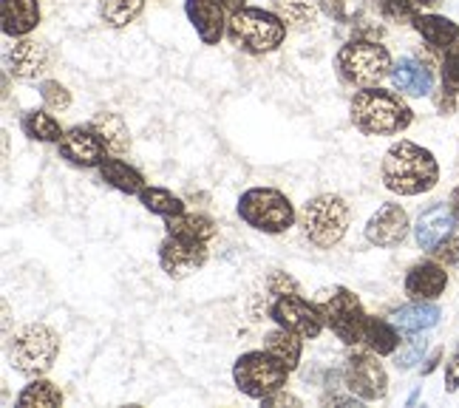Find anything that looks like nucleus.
I'll use <instances>...</instances> for the list:
<instances>
[{
  "mask_svg": "<svg viewBox=\"0 0 459 408\" xmlns=\"http://www.w3.org/2000/svg\"><path fill=\"white\" fill-rule=\"evenodd\" d=\"M380 176L385 190H392L394 196H422V193L437 187L439 165L429 148H422L409 139H400L385 151Z\"/></svg>",
  "mask_w": 459,
  "mask_h": 408,
  "instance_id": "obj_1",
  "label": "nucleus"
},
{
  "mask_svg": "<svg viewBox=\"0 0 459 408\" xmlns=\"http://www.w3.org/2000/svg\"><path fill=\"white\" fill-rule=\"evenodd\" d=\"M351 126L366 136H397L414 122V111L400 91H385L380 85L360 88L349 105Z\"/></svg>",
  "mask_w": 459,
  "mask_h": 408,
  "instance_id": "obj_2",
  "label": "nucleus"
},
{
  "mask_svg": "<svg viewBox=\"0 0 459 408\" xmlns=\"http://www.w3.org/2000/svg\"><path fill=\"white\" fill-rule=\"evenodd\" d=\"M287 23L281 21V14L273 9L244 6L241 12L230 14L227 21V40L233 43L244 55H273L275 48L284 46L287 40Z\"/></svg>",
  "mask_w": 459,
  "mask_h": 408,
  "instance_id": "obj_3",
  "label": "nucleus"
},
{
  "mask_svg": "<svg viewBox=\"0 0 459 408\" xmlns=\"http://www.w3.org/2000/svg\"><path fill=\"white\" fill-rule=\"evenodd\" d=\"M60 354V334L46 324H23L9 338V360L17 375L46 378Z\"/></svg>",
  "mask_w": 459,
  "mask_h": 408,
  "instance_id": "obj_4",
  "label": "nucleus"
},
{
  "mask_svg": "<svg viewBox=\"0 0 459 408\" xmlns=\"http://www.w3.org/2000/svg\"><path fill=\"white\" fill-rule=\"evenodd\" d=\"M298 221H301V230L309 244H315L317 250H332V247H338L349 233L351 210L338 193H321V196L309 199L301 207Z\"/></svg>",
  "mask_w": 459,
  "mask_h": 408,
  "instance_id": "obj_5",
  "label": "nucleus"
},
{
  "mask_svg": "<svg viewBox=\"0 0 459 408\" xmlns=\"http://www.w3.org/2000/svg\"><path fill=\"white\" fill-rule=\"evenodd\" d=\"M238 216L258 233L281 236L295 224L298 213L287 193H281L278 187H250L238 199Z\"/></svg>",
  "mask_w": 459,
  "mask_h": 408,
  "instance_id": "obj_6",
  "label": "nucleus"
},
{
  "mask_svg": "<svg viewBox=\"0 0 459 408\" xmlns=\"http://www.w3.org/2000/svg\"><path fill=\"white\" fill-rule=\"evenodd\" d=\"M334 65H338V74L343 77V82L355 88H372V85H380L385 77H392L394 63H392V55H388V48L380 46L377 40L355 38L351 43L341 46Z\"/></svg>",
  "mask_w": 459,
  "mask_h": 408,
  "instance_id": "obj_7",
  "label": "nucleus"
},
{
  "mask_svg": "<svg viewBox=\"0 0 459 408\" xmlns=\"http://www.w3.org/2000/svg\"><path fill=\"white\" fill-rule=\"evenodd\" d=\"M290 369L281 363L275 354L267 349H255V352H244L241 358L233 363V383L241 395L253 397V400H267L270 395L287 388Z\"/></svg>",
  "mask_w": 459,
  "mask_h": 408,
  "instance_id": "obj_8",
  "label": "nucleus"
},
{
  "mask_svg": "<svg viewBox=\"0 0 459 408\" xmlns=\"http://www.w3.org/2000/svg\"><path fill=\"white\" fill-rule=\"evenodd\" d=\"M317 307H321L326 326L334 332V338L341 343L346 346L363 343V329H366L368 315L355 292L346 287H334Z\"/></svg>",
  "mask_w": 459,
  "mask_h": 408,
  "instance_id": "obj_9",
  "label": "nucleus"
},
{
  "mask_svg": "<svg viewBox=\"0 0 459 408\" xmlns=\"http://www.w3.org/2000/svg\"><path fill=\"white\" fill-rule=\"evenodd\" d=\"M343 383L355 397L363 403H377L388 395V371L380 363V354L372 349H351L346 354L343 366Z\"/></svg>",
  "mask_w": 459,
  "mask_h": 408,
  "instance_id": "obj_10",
  "label": "nucleus"
},
{
  "mask_svg": "<svg viewBox=\"0 0 459 408\" xmlns=\"http://www.w3.org/2000/svg\"><path fill=\"white\" fill-rule=\"evenodd\" d=\"M270 317L275 321V326H284V329H290L295 334H301L304 341L321 338V332L326 329L321 307L309 304L307 298H301V292L278 295L275 304L270 307Z\"/></svg>",
  "mask_w": 459,
  "mask_h": 408,
  "instance_id": "obj_11",
  "label": "nucleus"
},
{
  "mask_svg": "<svg viewBox=\"0 0 459 408\" xmlns=\"http://www.w3.org/2000/svg\"><path fill=\"white\" fill-rule=\"evenodd\" d=\"M207 256H210L207 244H202V241L168 236L162 244H159V267H162L165 275H170L173 281L187 278L190 273L202 270L207 264Z\"/></svg>",
  "mask_w": 459,
  "mask_h": 408,
  "instance_id": "obj_12",
  "label": "nucleus"
},
{
  "mask_svg": "<svg viewBox=\"0 0 459 408\" xmlns=\"http://www.w3.org/2000/svg\"><path fill=\"white\" fill-rule=\"evenodd\" d=\"M409 213H405L403 204L385 202L377 207V213L366 224V241L380 247V250H392V247H400L405 239H409Z\"/></svg>",
  "mask_w": 459,
  "mask_h": 408,
  "instance_id": "obj_13",
  "label": "nucleus"
},
{
  "mask_svg": "<svg viewBox=\"0 0 459 408\" xmlns=\"http://www.w3.org/2000/svg\"><path fill=\"white\" fill-rule=\"evenodd\" d=\"M60 145V156L65 162H72L77 168H100L105 156H111L108 148L102 145V139L97 136V131L91 126H74L63 134Z\"/></svg>",
  "mask_w": 459,
  "mask_h": 408,
  "instance_id": "obj_14",
  "label": "nucleus"
},
{
  "mask_svg": "<svg viewBox=\"0 0 459 408\" xmlns=\"http://www.w3.org/2000/svg\"><path fill=\"white\" fill-rule=\"evenodd\" d=\"M456 213L451 204L446 202H437L431 204L429 210L420 213V219L414 224V239H417V247L422 253H434L439 244H443L448 236H454V227H456Z\"/></svg>",
  "mask_w": 459,
  "mask_h": 408,
  "instance_id": "obj_15",
  "label": "nucleus"
},
{
  "mask_svg": "<svg viewBox=\"0 0 459 408\" xmlns=\"http://www.w3.org/2000/svg\"><path fill=\"white\" fill-rule=\"evenodd\" d=\"M48 68H51L48 43L34 40V38H21L9 48V74L17 80H23V82L40 80Z\"/></svg>",
  "mask_w": 459,
  "mask_h": 408,
  "instance_id": "obj_16",
  "label": "nucleus"
},
{
  "mask_svg": "<svg viewBox=\"0 0 459 408\" xmlns=\"http://www.w3.org/2000/svg\"><path fill=\"white\" fill-rule=\"evenodd\" d=\"M185 14L204 46H219V40L227 34L230 14L216 0H185Z\"/></svg>",
  "mask_w": 459,
  "mask_h": 408,
  "instance_id": "obj_17",
  "label": "nucleus"
},
{
  "mask_svg": "<svg viewBox=\"0 0 459 408\" xmlns=\"http://www.w3.org/2000/svg\"><path fill=\"white\" fill-rule=\"evenodd\" d=\"M448 287L446 264L434 261H417L414 267L405 273V295L411 300H437Z\"/></svg>",
  "mask_w": 459,
  "mask_h": 408,
  "instance_id": "obj_18",
  "label": "nucleus"
},
{
  "mask_svg": "<svg viewBox=\"0 0 459 408\" xmlns=\"http://www.w3.org/2000/svg\"><path fill=\"white\" fill-rule=\"evenodd\" d=\"M40 0H0V26L6 38H29L40 26Z\"/></svg>",
  "mask_w": 459,
  "mask_h": 408,
  "instance_id": "obj_19",
  "label": "nucleus"
},
{
  "mask_svg": "<svg viewBox=\"0 0 459 408\" xmlns=\"http://www.w3.org/2000/svg\"><path fill=\"white\" fill-rule=\"evenodd\" d=\"M392 82L394 91H400L403 97H429L434 91L431 71L411 57H403L392 65Z\"/></svg>",
  "mask_w": 459,
  "mask_h": 408,
  "instance_id": "obj_20",
  "label": "nucleus"
},
{
  "mask_svg": "<svg viewBox=\"0 0 459 408\" xmlns=\"http://www.w3.org/2000/svg\"><path fill=\"white\" fill-rule=\"evenodd\" d=\"M165 230H168V236H176V239L210 244L219 233V224L210 216H204V213H179V216L165 219Z\"/></svg>",
  "mask_w": 459,
  "mask_h": 408,
  "instance_id": "obj_21",
  "label": "nucleus"
},
{
  "mask_svg": "<svg viewBox=\"0 0 459 408\" xmlns=\"http://www.w3.org/2000/svg\"><path fill=\"white\" fill-rule=\"evenodd\" d=\"M439 307L434 300H414L409 307H400L392 315V324L400 329V334H422L439 324Z\"/></svg>",
  "mask_w": 459,
  "mask_h": 408,
  "instance_id": "obj_22",
  "label": "nucleus"
},
{
  "mask_svg": "<svg viewBox=\"0 0 459 408\" xmlns=\"http://www.w3.org/2000/svg\"><path fill=\"white\" fill-rule=\"evenodd\" d=\"M97 136L102 139V145L108 148L111 156H122L131 151V131L126 126V119H122L119 114H111V111H100L91 117V122H88Z\"/></svg>",
  "mask_w": 459,
  "mask_h": 408,
  "instance_id": "obj_23",
  "label": "nucleus"
},
{
  "mask_svg": "<svg viewBox=\"0 0 459 408\" xmlns=\"http://www.w3.org/2000/svg\"><path fill=\"white\" fill-rule=\"evenodd\" d=\"M97 170H100L105 185H111L119 193H128V196H139V193H143V187H145V176L139 173L134 165L122 162L119 156H105L102 165Z\"/></svg>",
  "mask_w": 459,
  "mask_h": 408,
  "instance_id": "obj_24",
  "label": "nucleus"
},
{
  "mask_svg": "<svg viewBox=\"0 0 459 408\" xmlns=\"http://www.w3.org/2000/svg\"><path fill=\"white\" fill-rule=\"evenodd\" d=\"M264 349H267L270 354H275V358L290 371H295L298 363H301V354H304V338L284 329V326H278V329L264 334Z\"/></svg>",
  "mask_w": 459,
  "mask_h": 408,
  "instance_id": "obj_25",
  "label": "nucleus"
},
{
  "mask_svg": "<svg viewBox=\"0 0 459 408\" xmlns=\"http://www.w3.org/2000/svg\"><path fill=\"white\" fill-rule=\"evenodd\" d=\"M414 29L434 48H448L459 40V26L446 14H420L414 21Z\"/></svg>",
  "mask_w": 459,
  "mask_h": 408,
  "instance_id": "obj_26",
  "label": "nucleus"
},
{
  "mask_svg": "<svg viewBox=\"0 0 459 408\" xmlns=\"http://www.w3.org/2000/svg\"><path fill=\"white\" fill-rule=\"evenodd\" d=\"M400 343H403L400 341V329L392 321H383V317H368V321H366L363 346L377 352L380 358H385V354H394Z\"/></svg>",
  "mask_w": 459,
  "mask_h": 408,
  "instance_id": "obj_27",
  "label": "nucleus"
},
{
  "mask_svg": "<svg viewBox=\"0 0 459 408\" xmlns=\"http://www.w3.org/2000/svg\"><path fill=\"white\" fill-rule=\"evenodd\" d=\"M21 128L29 139L34 142H60L63 139V126H60V119L51 117L46 109H31L21 117Z\"/></svg>",
  "mask_w": 459,
  "mask_h": 408,
  "instance_id": "obj_28",
  "label": "nucleus"
},
{
  "mask_svg": "<svg viewBox=\"0 0 459 408\" xmlns=\"http://www.w3.org/2000/svg\"><path fill=\"white\" fill-rule=\"evenodd\" d=\"M145 9V0H97L100 21L111 29H126L131 26Z\"/></svg>",
  "mask_w": 459,
  "mask_h": 408,
  "instance_id": "obj_29",
  "label": "nucleus"
},
{
  "mask_svg": "<svg viewBox=\"0 0 459 408\" xmlns=\"http://www.w3.org/2000/svg\"><path fill=\"white\" fill-rule=\"evenodd\" d=\"M21 408H60L63 405V392L60 388L46 380V378H34L21 395L14 400Z\"/></svg>",
  "mask_w": 459,
  "mask_h": 408,
  "instance_id": "obj_30",
  "label": "nucleus"
},
{
  "mask_svg": "<svg viewBox=\"0 0 459 408\" xmlns=\"http://www.w3.org/2000/svg\"><path fill=\"white\" fill-rule=\"evenodd\" d=\"M139 204H143L145 210L156 213V216H179V213H185V202L176 196L173 190L168 187H156V185H145L143 193H139Z\"/></svg>",
  "mask_w": 459,
  "mask_h": 408,
  "instance_id": "obj_31",
  "label": "nucleus"
},
{
  "mask_svg": "<svg viewBox=\"0 0 459 408\" xmlns=\"http://www.w3.org/2000/svg\"><path fill=\"white\" fill-rule=\"evenodd\" d=\"M273 12H278L281 21L292 29H309L321 9L315 0H273Z\"/></svg>",
  "mask_w": 459,
  "mask_h": 408,
  "instance_id": "obj_32",
  "label": "nucleus"
},
{
  "mask_svg": "<svg viewBox=\"0 0 459 408\" xmlns=\"http://www.w3.org/2000/svg\"><path fill=\"white\" fill-rule=\"evenodd\" d=\"M375 9L385 17L388 23H400V26H405V23H411L414 26V21L422 14L420 9V4L417 0H375Z\"/></svg>",
  "mask_w": 459,
  "mask_h": 408,
  "instance_id": "obj_33",
  "label": "nucleus"
},
{
  "mask_svg": "<svg viewBox=\"0 0 459 408\" xmlns=\"http://www.w3.org/2000/svg\"><path fill=\"white\" fill-rule=\"evenodd\" d=\"M315 4L334 23H355L366 12V0H315Z\"/></svg>",
  "mask_w": 459,
  "mask_h": 408,
  "instance_id": "obj_34",
  "label": "nucleus"
},
{
  "mask_svg": "<svg viewBox=\"0 0 459 408\" xmlns=\"http://www.w3.org/2000/svg\"><path fill=\"white\" fill-rule=\"evenodd\" d=\"M40 100L48 111H68L72 109V91L60 80H43L40 82Z\"/></svg>",
  "mask_w": 459,
  "mask_h": 408,
  "instance_id": "obj_35",
  "label": "nucleus"
},
{
  "mask_svg": "<svg viewBox=\"0 0 459 408\" xmlns=\"http://www.w3.org/2000/svg\"><path fill=\"white\" fill-rule=\"evenodd\" d=\"M422 354H426V341L420 334H409V341H403L400 349L394 352V366L400 371H409L422 360Z\"/></svg>",
  "mask_w": 459,
  "mask_h": 408,
  "instance_id": "obj_36",
  "label": "nucleus"
},
{
  "mask_svg": "<svg viewBox=\"0 0 459 408\" xmlns=\"http://www.w3.org/2000/svg\"><path fill=\"white\" fill-rule=\"evenodd\" d=\"M443 88L448 94H459V40L446 48L443 57Z\"/></svg>",
  "mask_w": 459,
  "mask_h": 408,
  "instance_id": "obj_37",
  "label": "nucleus"
},
{
  "mask_svg": "<svg viewBox=\"0 0 459 408\" xmlns=\"http://www.w3.org/2000/svg\"><path fill=\"white\" fill-rule=\"evenodd\" d=\"M431 256L446 267H459V236H448Z\"/></svg>",
  "mask_w": 459,
  "mask_h": 408,
  "instance_id": "obj_38",
  "label": "nucleus"
},
{
  "mask_svg": "<svg viewBox=\"0 0 459 408\" xmlns=\"http://www.w3.org/2000/svg\"><path fill=\"white\" fill-rule=\"evenodd\" d=\"M267 290L278 298V295H292V292H301V287H298V281L287 273H273L267 278Z\"/></svg>",
  "mask_w": 459,
  "mask_h": 408,
  "instance_id": "obj_39",
  "label": "nucleus"
},
{
  "mask_svg": "<svg viewBox=\"0 0 459 408\" xmlns=\"http://www.w3.org/2000/svg\"><path fill=\"white\" fill-rule=\"evenodd\" d=\"M261 405H267V408H284V405H301V400H298L295 395H290V392H284V388H281V392H275V395H270L267 400H261Z\"/></svg>",
  "mask_w": 459,
  "mask_h": 408,
  "instance_id": "obj_40",
  "label": "nucleus"
},
{
  "mask_svg": "<svg viewBox=\"0 0 459 408\" xmlns=\"http://www.w3.org/2000/svg\"><path fill=\"white\" fill-rule=\"evenodd\" d=\"M446 388H448V392H456V388H459V352L446 366Z\"/></svg>",
  "mask_w": 459,
  "mask_h": 408,
  "instance_id": "obj_41",
  "label": "nucleus"
},
{
  "mask_svg": "<svg viewBox=\"0 0 459 408\" xmlns=\"http://www.w3.org/2000/svg\"><path fill=\"white\" fill-rule=\"evenodd\" d=\"M216 4L224 6L227 14H236V12H241V9L247 6V0H216Z\"/></svg>",
  "mask_w": 459,
  "mask_h": 408,
  "instance_id": "obj_42",
  "label": "nucleus"
},
{
  "mask_svg": "<svg viewBox=\"0 0 459 408\" xmlns=\"http://www.w3.org/2000/svg\"><path fill=\"white\" fill-rule=\"evenodd\" d=\"M439 360H443V349H437V352L431 354V358L426 360V366H422V375H431V371L439 366Z\"/></svg>",
  "mask_w": 459,
  "mask_h": 408,
  "instance_id": "obj_43",
  "label": "nucleus"
},
{
  "mask_svg": "<svg viewBox=\"0 0 459 408\" xmlns=\"http://www.w3.org/2000/svg\"><path fill=\"white\" fill-rule=\"evenodd\" d=\"M451 207H454V213L459 216V185L454 187V193H451Z\"/></svg>",
  "mask_w": 459,
  "mask_h": 408,
  "instance_id": "obj_44",
  "label": "nucleus"
},
{
  "mask_svg": "<svg viewBox=\"0 0 459 408\" xmlns=\"http://www.w3.org/2000/svg\"><path fill=\"white\" fill-rule=\"evenodd\" d=\"M420 6H434V4H439V0H417Z\"/></svg>",
  "mask_w": 459,
  "mask_h": 408,
  "instance_id": "obj_45",
  "label": "nucleus"
},
{
  "mask_svg": "<svg viewBox=\"0 0 459 408\" xmlns=\"http://www.w3.org/2000/svg\"><path fill=\"white\" fill-rule=\"evenodd\" d=\"M456 219H459V216H456Z\"/></svg>",
  "mask_w": 459,
  "mask_h": 408,
  "instance_id": "obj_46",
  "label": "nucleus"
}]
</instances>
